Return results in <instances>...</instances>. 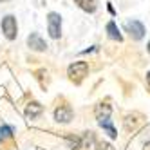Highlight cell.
<instances>
[{
  "mask_svg": "<svg viewBox=\"0 0 150 150\" xmlns=\"http://www.w3.org/2000/svg\"><path fill=\"white\" fill-rule=\"evenodd\" d=\"M87 72H89L87 62H74L72 65L69 67V71H67L69 78H71L72 81H76V83H80L85 76H87Z\"/></svg>",
  "mask_w": 150,
  "mask_h": 150,
  "instance_id": "1",
  "label": "cell"
},
{
  "mask_svg": "<svg viewBox=\"0 0 150 150\" xmlns=\"http://www.w3.org/2000/svg\"><path fill=\"white\" fill-rule=\"evenodd\" d=\"M16 18L11 16V15H7L6 18H2V33L6 35L7 40H15L16 38Z\"/></svg>",
  "mask_w": 150,
  "mask_h": 150,
  "instance_id": "2",
  "label": "cell"
},
{
  "mask_svg": "<svg viewBox=\"0 0 150 150\" xmlns=\"http://www.w3.org/2000/svg\"><path fill=\"white\" fill-rule=\"evenodd\" d=\"M47 27H49V35L52 38H60V35H62V18H60L58 13H49Z\"/></svg>",
  "mask_w": 150,
  "mask_h": 150,
  "instance_id": "3",
  "label": "cell"
},
{
  "mask_svg": "<svg viewBox=\"0 0 150 150\" xmlns=\"http://www.w3.org/2000/svg\"><path fill=\"white\" fill-rule=\"evenodd\" d=\"M125 31L134 40H141L143 35H145V27H143L141 22H137V20H128V22L125 24Z\"/></svg>",
  "mask_w": 150,
  "mask_h": 150,
  "instance_id": "4",
  "label": "cell"
},
{
  "mask_svg": "<svg viewBox=\"0 0 150 150\" xmlns=\"http://www.w3.org/2000/svg\"><path fill=\"white\" fill-rule=\"evenodd\" d=\"M54 120L60 123H69L72 120V109L69 105H60L54 110Z\"/></svg>",
  "mask_w": 150,
  "mask_h": 150,
  "instance_id": "5",
  "label": "cell"
},
{
  "mask_svg": "<svg viewBox=\"0 0 150 150\" xmlns=\"http://www.w3.org/2000/svg\"><path fill=\"white\" fill-rule=\"evenodd\" d=\"M27 45L33 49V51H45V49H47L45 40L42 38L40 35H36V33H31V35H29V38H27Z\"/></svg>",
  "mask_w": 150,
  "mask_h": 150,
  "instance_id": "6",
  "label": "cell"
},
{
  "mask_svg": "<svg viewBox=\"0 0 150 150\" xmlns=\"http://www.w3.org/2000/svg\"><path fill=\"white\" fill-rule=\"evenodd\" d=\"M42 114V105L40 103H36V101H33V103H29L27 105V109H25V116L29 117V120H35L36 116H40Z\"/></svg>",
  "mask_w": 150,
  "mask_h": 150,
  "instance_id": "7",
  "label": "cell"
},
{
  "mask_svg": "<svg viewBox=\"0 0 150 150\" xmlns=\"http://www.w3.org/2000/svg\"><path fill=\"white\" fill-rule=\"evenodd\" d=\"M110 105H107V103H100L98 107H96V117L98 120H107V117L110 116Z\"/></svg>",
  "mask_w": 150,
  "mask_h": 150,
  "instance_id": "8",
  "label": "cell"
},
{
  "mask_svg": "<svg viewBox=\"0 0 150 150\" xmlns=\"http://www.w3.org/2000/svg\"><path fill=\"white\" fill-rule=\"evenodd\" d=\"M74 4H78L83 11H87V13H94V11H96L94 0H74Z\"/></svg>",
  "mask_w": 150,
  "mask_h": 150,
  "instance_id": "9",
  "label": "cell"
},
{
  "mask_svg": "<svg viewBox=\"0 0 150 150\" xmlns=\"http://www.w3.org/2000/svg\"><path fill=\"white\" fill-rule=\"evenodd\" d=\"M107 33H109V36H110L112 40H117V42L123 40L121 35H120V29H117V25H116L114 22H109V24H107Z\"/></svg>",
  "mask_w": 150,
  "mask_h": 150,
  "instance_id": "10",
  "label": "cell"
},
{
  "mask_svg": "<svg viewBox=\"0 0 150 150\" xmlns=\"http://www.w3.org/2000/svg\"><path fill=\"white\" fill-rule=\"evenodd\" d=\"M100 125L105 128V130H107V134H109L110 137H116L117 134H116V128L112 127V123L109 121V117H107V120H100Z\"/></svg>",
  "mask_w": 150,
  "mask_h": 150,
  "instance_id": "11",
  "label": "cell"
},
{
  "mask_svg": "<svg viewBox=\"0 0 150 150\" xmlns=\"http://www.w3.org/2000/svg\"><path fill=\"white\" fill-rule=\"evenodd\" d=\"M11 134H13V128H11V127L4 125L2 128H0V137H9Z\"/></svg>",
  "mask_w": 150,
  "mask_h": 150,
  "instance_id": "12",
  "label": "cell"
},
{
  "mask_svg": "<svg viewBox=\"0 0 150 150\" xmlns=\"http://www.w3.org/2000/svg\"><path fill=\"white\" fill-rule=\"evenodd\" d=\"M98 150H114V148H112V145H109V143H101V145L98 146Z\"/></svg>",
  "mask_w": 150,
  "mask_h": 150,
  "instance_id": "13",
  "label": "cell"
},
{
  "mask_svg": "<svg viewBox=\"0 0 150 150\" xmlns=\"http://www.w3.org/2000/svg\"><path fill=\"white\" fill-rule=\"evenodd\" d=\"M146 80H148V85H150V72L146 74Z\"/></svg>",
  "mask_w": 150,
  "mask_h": 150,
  "instance_id": "14",
  "label": "cell"
},
{
  "mask_svg": "<svg viewBox=\"0 0 150 150\" xmlns=\"http://www.w3.org/2000/svg\"><path fill=\"white\" fill-rule=\"evenodd\" d=\"M148 52H150V42H148Z\"/></svg>",
  "mask_w": 150,
  "mask_h": 150,
  "instance_id": "15",
  "label": "cell"
},
{
  "mask_svg": "<svg viewBox=\"0 0 150 150\" xmlns=\"http://www.w3.org/2000/svg\"><path fill=\"white\" fill-rule=\"evenodd\" d=\"M0 2H7V0H0Z\"/></svg>",
  "mask_w": 150,
  "mask_h": 150,
  "instance_id": "16",
  "label": "cell"
}]
</instances>
